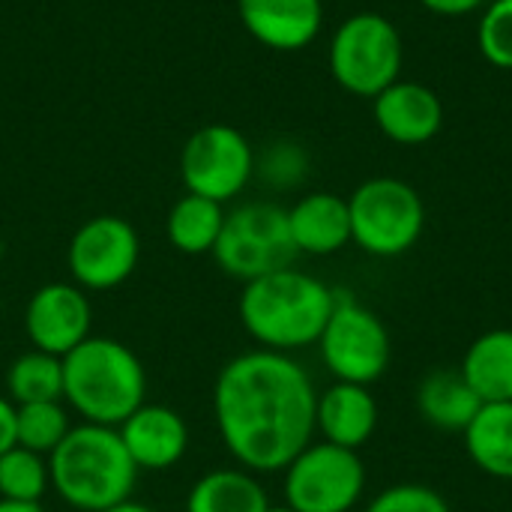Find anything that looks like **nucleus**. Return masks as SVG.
<instances>
[{"instance_id": "1", "label": "nucleus", "mask_w": 512, "mask_h": 512, "mask_svg": "<svg viewBox=\"0 0 512 512\" xmlns=\"http://www.w3.org/2000/svg\"><path fill=\"white\" fill-rule=\"evenodd\" d=\"M318 393L309 372L279 351H249L225 363L213 411L228 453L258 474L285 471L315 432Z\"/></svg>"}, {"instance_id": "2", "label": "nucleus", "mask_w": 512, "mask_h": 512, "mask_svg": "<svg viewBox=\"0 0 512 512\" xmlns=\"http://www.w3.org/2000/svg\"><path fill=\"white\" fill-rule=\"evenodd\" d=\"M336 291L294 267L246 282L240 294V321L267 351H300L315 345L333 315Z\"/></svg>"}, {"instance_id": "3", "label": "nucleus", "mask_w": 512, "mask_h": 512, "mask_svg": "<svg viewBox=\"0 0 512 512\" xmlns=\"http://www.w3.org/2000/svg\"><path fill=\"white\" fill-rule=\"evenodd\" d=\"M51 489L75 510L102 512L132 498L138 468L111 426H72L48 456Z\"/></svg>"}, {"instance_id": "4", "label": "nucleus", "mask_w": 512, "mask_h": 512, "mask_svg": "<svg viewBox=\"0 0 512 512\" xmlns=\"http://www.w3.org/2000/svg\"><path fill=\"white\" fill-rule=\"evenodd\" d=\"M147 375L132 348L90 336L63 357V399L84 423L117 429L144 405Z\"/></svg>"}, {"instance_id": "5", "label": "nucleus", "mask_w": 512, "mask_h": 512, "mask_svg": "<svg viewBox=\"0 0 512 512\" xmlns=\"http://www.w3.org/2000/svg\"><path fill=\"white\" fill-rule=\"evenodd\" d=\"M405 45L396 24L381 12L345 18L330 39V72L336 84L360 99H375L402 78Z\"/></svg>"}, {"instance_id": "6", "label": "nucleus", "mask_w": 512, "mask_h": 512, "mask_svg": "<svg viewBox=\"0 0 512 512\" xmlns=\"http://www.w3.org/2000/svg\"><path fill=\"white\" fill-rule=\"evenodd\" d=\"M297 246L288 228V210L273 201H249L225 213L222 234L213 246L216 264L240 282L261 279L294 267Z\"/></svg>"}, {"instance_id": "7", "label": "nucleus", "mask_w": 512, "mask_h": 512, "mask_svg": "<svg viewBox=\"0 0 512 512\" xmlns=\"http://www.w3.org/2000/svg\"><path fill=\"white\" fill-rule=\"evenodd\" d=\"M351 240L375 255H405L426 228V207L420 192L399 177H372L348 198Z\"/></svg>"}, {"instance_id": "8", "label": "nucleus", "mask_w": 512, "mask_h": 512, "mask_svg": "<svg viewBox=\"0 0 512 512\" xmlns=\"http://www.w3.org/2000/svg\"><path fill=\"white\" fill-rule=\"evenodd\" d=\"M324 366L345 384L369 387L390 366V336L381 318L351 294L336 291L333 315L318 339Z\"/></svg>"}, {"instance_id": "9", "label": "nucleus", "mask_w": 512, "mask_h": 512, "mask_svg": "<svg viewBox=\"0 0 512 512\" xmlns=\"http://www.w3.org/2000/svg\"><path fill=\"white\" fill-rule=\"evenodd\" d=\"M180 177L186 192L225 204L255 177V150L240 129L228 123H207L186 138Z\"/></svg>"}, {"instance_id": "10", "label": "nucleus", "mask_w": 512, "mask_h": 512, "mask_svg": "<svg viewBox=\"0 0 512 512\" xmlns=\"http://www.w3.org/2000/svg\"><path fill=\"white\" fill-rule=\"evenodd\" d=\"M366 468L357 450L336 444H309L285 468V498L297 512H348L360 501Z\"/></svg>"}, {"instance_id": "11", "label": "nucleus", "mask_w": 512, "mask_h": 512, "mask_svg": "<svg viewBox=\"0 0 512 512\" xmlns=\"http://www.w3.org/2000/svg\"><path fill=\"white\" fill-rule=\"evenodd\" d=\"M138 255H141L138 231L126 219L105 213L87 219L72 234L66 261L78 288L111 291L135 273Z\"/></svg>"}, {"instance_id": "12", "label": "nucleus", "mask_w": 512, "mask_h": 512, "mask_svg": "<svg viewBox=\"0 0 512 512\" xmlns=\"http://www.w3.org/2000/svg\"><path fill=\"white\" fill-rule=\"evenodd\" d=\"M90 300L78 285L69 282H51L42 285L27 309H24V330L36 351L66 357L75 351L84 339H90Z\"/></svg>"}, {"instance_id": "13", "label": "nucleus", "mask_w": 512, "mask_h": 512, "mask_svg": "<svg viewBox=\"0 0 512 512\" xmlns=\"http://www.w3.org/2000/svg\"><path fill=\"white\" fill-rule=\"evenodd\" d=\"M378 129L405 147L429 144L444 129V102L441 96L417 81H396L372 99Z\"/></svg>"}, {"instance_id": "14", "label": "nucleus", "mask_w": 512, "mask_h": 512, "mask_svg": "<svg viewBox=\"0 0 512 512\" xmlns=\"http://www.w3.org/2000/svg\"><path fill=\"white\" fill-rule=\"evenodd\" d=\"M237 12L246 33L270 51H300L324 24L321 0H237Z\"/></svg>"}, {"instance_id": "15", "label": "nucleus", "mask_w": 512, "mask_h": 512, "mask_svg": "<svg viewBox=\"0 0 512 512\" xmlns=\"http://www.w3.org/2000/svg\"><path fill=\"white\" fill-rule=\"evenodd\" d=\"M117 432L138 471H168L189 447L186 420L165 405H141L117 426Z\"/></svg>"}, {"instance_id": "16", "label": "nucleus", "mask_w": 512, "mask_h": 512, "mask_svg": "<svg viewBox=\"0 0 512 512\" xmlns=\"http://www.w3.org/2000/svg\"><path fill=\"white\" fill-rule=\"evenodd\" d=\"M288 228L297 252L333 255L351 243L348 198L333 192H309L288 210Z\"/></svg>"}, {"instance_id": "17", "label": "nucleus", "mask_w": 512, "mask_h": 512, "mask_svg": "<svg viewBox=\"0 0 512 512\" xmlns=\"http://www.w3.org/2000/svg\"><path fill=\"white\" fill-rule=\"evenodd\" d=\"M378 426V402L360 384H333L318 396L315 408V429L324 435L327 444L360 450Z\"/></svg>"}, {"instance_id": "18", "label": "nucleus", "mask_w": 512, "mask_h": 512, "mask_svg": "<svg viewBox=\"0 0 512 512\" xmlns=\"http://www.w3.org/2000/svg\"><path fill=\"white\" fill-rule=\"evenodd\" d=\"M417 405L426 423L444 432H465L477 411L483 408L480 396L465 381L462 369H435L420 381Z\"/></svg>"}, {"instance_id": "19", "label": "nucleus", "mask_w": 512, "mask_h": 512, "mask_svg": "<svg viewBox=\"0 0 512 512\" xmlns=\"http://www.w3.org/2000/svg\"><path fill=\"white\" fill-rule=\"evenodd\" d=\"M462 375L483 405L512 402V330L483 333L468 348Z\"/></svg>"}, {"instance_id": "20", "label": "nucleus", "mask_w": 512, "mask_h": 512, "mask_svg": "<svg viewBox=\"0 0 512 512\" xmlns=\"http://www.w3.org/2000/svg\"><path fill=\"white\" fill-rule=\"evenodd\" d=\"M474 465L498 480H512V402H489L465 429Z\"/></svg>"}, {"instance_id": "21", "label": "nucleus", "mask_w": 512, "mask_h": 512, "mask_svg": "<svg viewBox=\"0 0 512 512\" xmlns=\"http://www.w3.org/2000/svg\"><path fill=\"white\" fill-rule=\"evenodd\" d=\"M270 501L261 483L249 471L237 468H219L204 474L189 498L186 512H267Z\"/></svg>"}, {"instance_id": "22", "label": "nucleus", "mask_w": 512, "mask_h": 512, "mask_svg": "<svg viewBox=\"0 0 512 512\" xmlns=\"http://www.w3.org/2000/svg\"><path fill=\"white\" fill-rule=\"evenodd\" d=\"M222 225H225V210L219 201L186 192L171 207L168 222H165V234L177 252L207 255V252H213V246L222 234Z\"/></svg>"}, {"instance_id": "23", "label": "nucleus", "mask_w": 512, "mask_h": 512, "mask_svg": "<svg viewBox=\"0 0 512 512\" xmlns=\"http://www.w3.org/2000/svg\"><path fill=\"white\" fill-rule=\"evenodd\" d=\"M6 390L15 405L60 402L63 399V357L45 351H27L12 360L6 372Z\"/></svg>"}, {"instance_id": "24", "label": "nucleus", "mask_w": 512, "mask_h": 512, "mask_svg": "<svg viewBox=\"0 0 512 512\" xmlns=\"http://www.w3.org/2000/svg\"><path fill=\"white\" fill-rule=\"evenodd\" d=\"M69 417L60 402H33V405H15V444L51 456L60 441L69 435Z\"/></svg>"}, {"instance_id": "25", "label": "nucleus", "mask_w": 512, "mask_h": 512, "mask_svg": "<svg viewBox=\"0 0 512 512\" xmlns=\"http://www.w3.org/2000/svg\"><path fill=\"white\" fill-rule=\"evenodd\" d=\"M48 483V465L39 453H30L15 444L0 456V501L39 504Z\"/></svg>"}, {"instance_id": "26", "label": "nucleus", "mask_w": 512, "mask_h": 512, "mask_svg": "<svg viewBox=\"0 0 512 512\" xmlns=\"http://www.w3.org/2000/svg\"><path fill=\"white\" fill-rule=\"evenodd\" d=\"M255 177L279 192H288L309 177V153L297 141L279 138L255 153Z\"/></svg>"}, {"instance_id": "27", "label": "nucleus", "mask_w": 512, "mask_h": 512, "mask_svg": "<svg viewBox=\"0 0 512 512\" xmlns=\"http://www.w3.org/2000/svg\"><path fill=\"white\" fill-rule=\"evenodd\" d=\"M477 48L495 69H512V0H489L483 6Z\"/></svg>"}, {"instance_id": "28", "label": "nucleus", "mask_w": 512, "mask_h": 512, "mask_svg": "<svg viewBox=\"0 0 512 512\" xmlns=\"http://www.w3.org/2000/svg\"><path fill=\"white\" fill-rule=\"evenodd\" d=\"M366 512H450V507L435 489L420 483H402L384 489Z\"/></svg>"}, {"instance_id": "29", "label": "nucleus", "mask_w": 512, "mask_h": 512, "mask_svg": "<svg viewBox=\"0 0 512 512\" xmlns=\"http://www.w3.org/2000/svg\"><path fill=\"white\" fill-rule=\"evenodd\" d=\"M429 12L435 15H444V18H462V15H471L477 9H483L489 0H420Z\"/></svg>"}, {"instance_id": "30", "label": "nucleus", "mask_w": 512, "mask_h": 512, "mask_svg": "<svg viewBox=\"0 0 512 512\" xmlns=\"http://www.w3.org/2000/svg\"><path fill=\"white\" fill-rule=\"evenodd\" d=\"M15 447V405L0 399V456Z\"/></svg>"}, {"instance_id": "31", "label": "nucleus", "mask_w": 512, "mask_h": 512, "mask_svg": "<svg viewBox=\"0 0 512 512\" xmlns=\"http://www.w3.org/2000/svg\"><path fill=\"white\" fill-rule=\"evenodd\" d=\"M0 512H45L39 504H24V501H0Z\"/></svg>"}, {"instance_id": "32", "label": "nucleus", "mask_w": 512, "mask_h": 512, "mask_svg": "<svg viewBox=\"0 0 512 512\" xmlns=\"http://www.w3.org/2000/svg\"><path fill=\"white\" fill-rule=\"evenodd\" d=\"M102 512H153L150 507H144V504H135V501H123V504H117V507H108V510Z\"/></svg>"}, {"instance_id": "33", "label": "nucleus", "mask_w": 512, "mask_h": 512, "mask_svg": "<svg viewBox=\"0 0 512 512\" xmlns=\"http://www.w3.org/2000/svg\"><path fill=\"white\" fill-rule=\"evenodd\" d=\"M267 512H297V510H291V507L285 504V507H270V510H267Z\"/></svg>"}]
</instances>
